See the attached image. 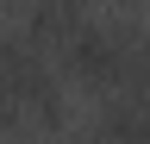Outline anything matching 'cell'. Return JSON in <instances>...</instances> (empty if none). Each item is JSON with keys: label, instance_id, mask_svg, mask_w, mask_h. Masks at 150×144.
<instances>
[{"label": "cell", "instance_id": "cell-1", "mask_svg": "<svg viewBox=\"0 0 150 144\" xmlns=\"http://www.w3.org/2000/svg\"><path fill=\"white\" fill-rule=\"evenodd\" d=\"M63 125V100H56V75L38 57L31 38H0V138L38 144Z\"/></svg>", "mask_w": 150, "mask_h": 144}]
</instances>
